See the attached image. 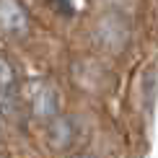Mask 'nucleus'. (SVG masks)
I'll return each instance as SVG.
<instances>
[{"instance_id": "1", "label": "nucleus", "mask_w": 158, "mask_h": 158, "mask_svg": "<svg viewBox=\"0 0 158 158\" xmlns=\"http://www.w3.org/2000/svg\"><path fill=\"white\" fill-rule=\"evenodd\" d=\"M29 29V13L18 0H0V31L16 36Z\"/></svg>"}, {"instance_id": "2", "label": "nucleus", "mask_w": 158, "mask_h": 158, "mask_svg": "<svg viewBox=\"0 0 158 158\" xmlns=\"http://www.w3.org/2000/svg\"><path fill=\"white\" fill-rule=\"evenodd\" d=\"M29 96H31V106H34L36 117H42V119H55L57 117V91L49 83L44 81L31 83Z\"/></svg>"}, {"instance_id": "3", "label": "nucleus", "mask_w": 158, "mask_h": 158, "mask_svg": "<svg viewBox=\"0 0 158 158\" xmlns=\"http://www.w3.org/2000/svg\"><path fill=\"white\" fill-rule=\"evenodd\" d=\"M73 122L68 119V117H57L55 122H52L49 127V137H52V145L57 148H68V143L73 140Z\"/></svg>"}, {"instance_id": "4", "label": "nucleus", "mask_w": 158, "mask_h": 158, "mask_svg": "<svg viewBox=\"0 0 158 158\" xmlns=\"http://www.w3.org/2000/svg\"><path fill=\"white\" fill-rule=\"evenodd\" d=\"M8 96H16V70H13L10 60L0 55V98L8 101Z\"/></svg>"}, {"instance_id": "5", "label": "nucleus", "mask_w": 158, "mask_h": 158, "mask_svg": "<svg viewBox=\"0 0 158 158\" xmlns=\"http://www.w3.org/2000/svg\"><path fill=\"white\" fill-rule=\"evenodd\" d=\"M49 5H52L57 13H62V16H73V13H75L73 0H49Z\"/></svg>"}, {"instance_id": "6", "label": "nucleus", "mask_w": 158, "mask_h": 158, "mask_svg": "<svg viewBox=\"0 0 158 158\" xmlns=\"http://www.w3.org/2000/svg\"><path fill=\"white\" fill-rule=\"evenodd\" d=\"M78 158H94V156H78Z\"/></svg>"}]
</instances>
